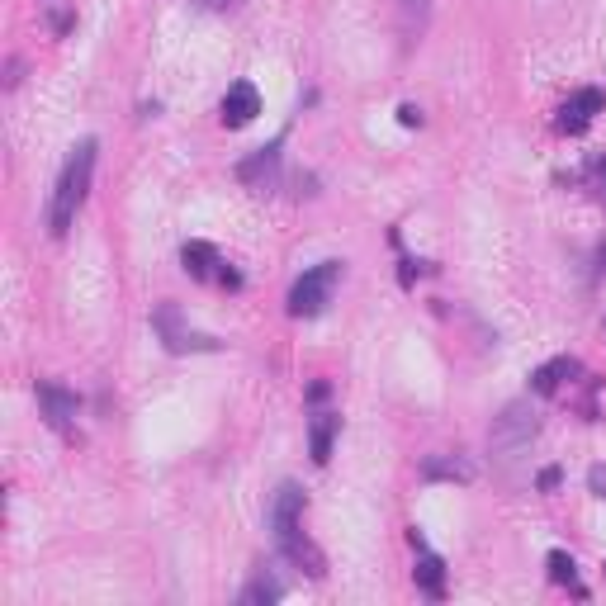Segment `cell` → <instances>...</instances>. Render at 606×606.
Masks as SVG:
<instances>
[{
	"mask_svg": "<svg viewBox=\"0 0 606 606\" xmlns=\"http://www.w3.org/2000/svg\"><path fill=\"white\" fill-rule=\"evenodd\" d=\"M337 431H341L337 412H313V422H308V450H313V464L332 460V441H337Z\"/></svg>",
	"mask_w": 606,
	"mask_h": 606,
	"instance_id": "10",
	"label": "cell"
},
{
	"mask_svg": "<svg viewBox=\"0 0 606 606\" xmlns=\"http://www.w3.org/2000/svg\"><path fill=\"white\" fill-rule=\"evenodd\" d=\"M38 403H43V417H48V427L62 431V436H72L76 431V412H81V403H76V393L57 389V384H38Z\"/></svg>",
	"mask_w": 606,
	"mask_h": 606,
	"instance_id": "6",
	"label": "cell"
},
{
	"mask_svg": "<svg viewBox=\"0 0 606 606\" xmlns=\"http://www.w3.org/2000/svg\"><path fill=\"white\" fill-rule=\"evenodd\" d=\"M204 5H228V0H204Z\"/></svg>",
	"mask_w": 606,
	"mask_h": 606,
	"instance_id": "21",
	"label": "cell"
},
{
	"mask_svg": "<svg viewBox=\"0 0 606 606\" xmlns=\"http://www.w3.org/2000/svg\"><path fill=\"white\" fill-rule=\"evenodd\" d=\"M398 5H403V19H408V24H422L431 0H398Z\"/></svg>",
	"mask_w": 606,
	"mask_h": 606,
	"instance_id": "17",
	"label": "cell"
},
{
	"mask_svg": "<svg viewBox=\"0 0 606 606\" xmlns=\"http://www.w3.org/2000/svg\"><path fill=\"white\" fill-rule=\"evenodd\" d=\"M412 583L427 592V597H446V564L441 554H431L427 545L417 550V569H412Z\"/></svg>",
	"mask_w": 606,
	"mask_h": 606,
	"instance_id": "12",
	"label": "cell"
},
{
	"mask_svg": "<svg viewBox=\"0 0 606 606\" xmlns=\"http://www.w3.org/2000/svg\"><path fill=\"white\" fill-rule=\"evenodd\" d=\"M280 597H285V588L270 573H256L247 588H242V606H270V602H280Z\"/></svg>",
	"mask_w": 606,
	"mask_h": 606,
	"instance_id": "16",
	"label": "cell"
},
{
	"mask_svg": "<svg viewBox=\"0 0 606 606\" xmlns=\"http://www.w3.org/2000/svg\"><path fill=\"white\" fill-rule=\"evenodd\" d=\"M256 114H261V90L251 86V81H232L228 95H223V124L247 128Z\"/></svg>",
	"mask_w": 606,
	"mask_h": 606,
	"instance_id": "7",
	"label": "cell"
},
{
	"mask_svg": "<svg viewBox=\"0 0 606 606\" xmlns=\"http://www.w3.org/2000/svg\"><path fill=\"white\" fill-rule=\"evenodd\" d=\"M474 474H479V469H474V464L464 460V455H427V460H422V479H446V483H474Z\"/></svg>",
	"mask_w": 606,
	"mask_h": 606,
	"instance_id": "9",
	"label": "cell"
},
{
	"mask_svg": "<svg viewBox=\"0 0 606 606\" xmlns=\"http://www.w3.org/2000/svg\"><path fill=\"white\" fill-rule=\"evenodd\" d=\"M152 327L161 332V341H166V351H176V356H185V351H214L218 341L204 337V332H195L190 322L180 318L176 303H157L152 308Z\"/></svg>",
	"mask_w": 606,
	"mask_h": 606,
	"instance_id": "5",
	"label": "cell"
},
{
	"mask_svg": "<svg viewBox=\"0 0 606 606\" xmlns=\"http://www.w3.org/2000/svg\"><path fill=\"white\" fill-rule=\"evenodd\" d=\"M545 569H550L554 583H564V588H573L578 597H588V592H583V583H578V564H573V554H569V550H550Z\"/></svg>",
	"mask_w": 606,
	"mask_h": 606,
	"instance_id": "15",
	"label": "cell"
},
{
	"mask_svg": "<svg viewBox=\"0 0 606 606\" xmlns=\"http://www.w3.org/2000/svg\"><path fill=\"white\" fill-rule=\"evenodd\" d=\"M398 124H403V128H422V109L403 105V109H398Z\"/></svg>",
	"mask_w": 606,
	"mask_h": 606,
	"instance_id": "19",
	"label": "cell"
},
{
	"mask_svg": "<svg viewBox=\"0 0 606 606\" xmlns=\"http://www.w3.org/2000/svg\"><path fill=\"white\" fill-rule=\"evenodd\" d=\"M602 109H606L602 90H578L569 105L559 109V133H573V138H578V133H588L592 114H602Z\"/></svg>",
	"mask_w": 606,
	"mask_h": 606,
	"instance_id": "8",
	"label": "cell"
},
{
	"mask_svg": "<svg viewBox=\"0 0 606 606\" xmlns=\"http://www.w3.org/2000/svg\"><path fill=\"white\" fill-rule=\"evenodd\" d=\"M180 266H185V275H195V280H214V275H223V261H218V251L209 247V242H185L180 247Z\"/></svg>",
	"mask_w": 606,
	"mask_h": 606,
	"instance_id": "13",
	"label": "cell"
},
{
	"mask_svg": "<svg viewBox=\"0 0 606 606\" xmlns=\"http://www.w3.org/2000/svg\"><path fill=\"white\" fill-rule=\"evenodd\" d=\"M95 152H100V143H95V138H81V143L72 147L67 166H62V176H57L53 204H48V232H53V237H67L76 214H81V204H86L90 176H95Z\"/></svg>",
	"mask_w": 606,
	"mask_h": 606,
	"instance_id": "2",
	"label": "cell"
},
{
	"mask_svg": "<svg viewBox=\"0 0 606 606\" xmlns=\"http://www.w3.org/2000/svg\"><path fill=\"white\" fill-rule=\"evenodd\" d=\"M540 488H545V493H550V488H559V469H545V474H540Z\"/></svg>",
	"mask_w": 606,
	"mask_h": 606,
	"instance_id": "20",
	"label": "cell"
},
{
	"mask_svg": "<svg viewBox=\"0 0 606 606\" xmlns=\"http://www.w3.org/2000/svg\"><path fill=\"white\" fill-rule=\"evenodd\" d=\"M588 488L597 493V498H606V464H592L588 469Z\"/></svg>",
	"mask_w": 606,
	"mask_h": 606,
	"instance_id": "18",
	"label": "cell"
},
{
	"mask_svg": "<svg viewBox=\"0 0 606 606\" xmlns=\"http://www.w3.org/2000/svg\"><path fill=\"white\" fill-rule=\"evenodd\" d=\"M573 375H578V360H573V356H554V360H545V365L531 375V389L550 398V393H559V384H564V379H573Z\"/></svg>",
	"mask_w": 606,
	"mask_h": 606,
	"instance_id": "14",
	"label": "cell"
},
{
	"mask_svg": "<svg viewBox=\"0 0 606 606\" xmlns=\"http://www.w3.org/2000/svg\"><path fill=\"white\" fill-rule=\"evenodd\" d=\"M275 171H280V143L261 147L256 157H247V161H242V166H237V176L247 180L251 190H266L270 180H275Z\"/></svg>",
	"mask_w": 606,
	"mask_h": 606,
	"instance_id": "11",
	"label": "cell"
},
{
	"mask_svg": "<svg viewBox=\"0 0 606 606\" xmlns=\"http://www.w3.org/2000/svg\"><path fill=\"white\" fill-rule=\"evenodd\" d=\"M535 431H540V417H535V408L526 403V398H517V403H507V408L493 417V431H488V441H493V450L498 455H517V450H526L535 441Z\"/></svg>",
	"mask_w": 606,
	"mask_h": 606,
	"instance_id": "3",
	"label": "cell"
},
{
	"mask_svg": "<svg viewBox=\"0 0 606 606\" xmlns=\"http://www.w3.org/2000/svg\"><path fill=\"white\" fill-rule=\"evenodd\" d=\"M270 531H275V545H280V554H285L294 569H303L308 578H322L327 573L322 550L303 535V488L299 483H280V493L270 502Z\"/></svg>",
	"mask_w": 606,
	"mask_h": 606,
	"instance_id": "1",
	"label": "cell"
},
{
	"mask_svg": "<svg viewBox=\"0 0 606 606\" xmlns=\"http://www.w3.org/2000/svg\"><path fill=\"white\" fill-rule=\"evenodd\" d=\"M341 280V261H322V266L303 270L294 289H289V313L294 318H318L327 299H332V285Z\"/></svg>",
	"mask_w": 606,
	"mask_h": 606,
	"instance_id": "4",
	"label": "cell"
}]
</instances>
